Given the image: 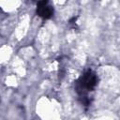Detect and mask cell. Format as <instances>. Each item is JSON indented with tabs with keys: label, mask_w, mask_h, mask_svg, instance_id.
Masks as SVG:
<instances>
[{
	"label": "cell",
	"mask_w": 120,
	"mask_h": 120,
	"mask_svg": "<svg viewBox=\"0 0 120 120\" xmlns=\"http://www.w3.org/2000/svg\"><path fill=\"white\" fill-rule=\"evenodd\" d=\"M98 78L95 71L88 69L84 71L79 79L75 82V90L81 99L82 104L88 106L90 104V100L88 98V92L93 91L98 85Z\"/></svg>",
	"instance_id": "obj_1"
},
{
	"label": "cell",
	"mask_w": 120,
	"mask_h": 120,
	"mask_svg": "<svg viewBox=\"0 0 120 120\" xmlns=\"http://www.w3.org/2000/svg\"><path fill=\"white\" fill-rule=\"evenodd\" d=\"M36 12H37L38 16H39L40 18H42L44 20H47L53 16L54 9H53V7L52 5H50L49 1L43 0V1L38 2Z\"/></svg>",
	"instance_id": "obj_2"
},
{
	"label": "cell",
	"mask_w": 120,
	"mask_h": 120,
	"mask_svg": "<svg viewBox=\"0 0 120 120\" xmlns=\"http://www.w3.org/2000/svg\"><path fill=\"white\" fill-rule=\"evenodd\" d=\"M0 102H1V98H0Z\"/></svg>",
	"instance_id": "obj_3"
}]
</instances>
